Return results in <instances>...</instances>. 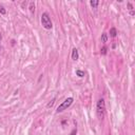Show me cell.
<instances>
[{
  "mask_svg": "<svg viewBox=\"0 0 135 135\" xmlns=\"http://www.w3.org/2000/svg\"><path fill=\"white\" fill-rule=\"evenodd\" d=\"M96 109H97V116L100 119H102L103 116H105V112H106V103H105V99L103 98L98 99Z\"/></svg>",
  "mask_w": 135,
  "mask_h": 135,
  "instance_id": "obj_1",
  "label": "cell"
},
{
  "mask_svg": "<svg viewBox=\"0 0 135 135\" xmlns=\"http://www.w3.org/2000/svg\"><path fill=\"white\" fill-rule=\"evenodd\" d=\"M73 101H74L73 97H69V98L64 99V101H62L58 106V108H57L56 112H57V113H61V112H64V110H67L69 107H71V105L73 103Z\"/></svg>",
  "mask_w": 135,
  "mask_h": 135,
  "instance_id": "obj_2",
  "label": "cell"
},
{
  "mask_svg": "<svg viewBox=\"0 0 135 135\" xmlns=\"http://www.w3.org/2000/svg\"><path fill=\"white\" fill-rule=\"evenodd\" d=\"M41 24L45 30H51L53 28V23H52L51 18L48 13H43L41 15Z\"/></svg>",
  "mask_w": 135,
  "mask_h": 135,
  "instance_id": "obj_3",
  "label": "cell"
},
{
  "mask_svg": "<svg viewBox=\"0 0 135 135\" xmlns=\"http://www.w3.org/2000/svg\"><path fill=\"white\" fill-rule=\"evenodd\" d=\"M78 58H79L78 50L75 48V49H73V51H72V59H73V60H77Z\"/></svg>",
  "mask_w": 135,
  "mask_h": 135,
  "instance_id": "obj_4",
  "label": "cell"
},
{
  "mask_svg": "<svg viewBox=\"0 0 135 135\" xmlns=\"http://www.w3.org/2000/svg\"><path fill=\"white\" fill-rule=\"evenodd\" d=\"M116 35H117L116 28H111V30H110V36L111 37H116Z\"/></svg>",
  "mask_w": 135,
  "mask_h": 135,
  "instance_id": "obj_5",
  "label": "cell"
},
{
  "mask_svg": "<svg viewBox=\"0 0 135 135\" xmlns=\"http://www.w3.org/2000/svg\"><path fill=\"white\" fill-rule=\"evenodd\" d=\"M101 41L103 42V43H106V42L108 41V34L107 33H103L101 35Z\"/></svg>",
  "mask_w": 135,
  "mask_h": 135,
  "instance_id": "obj_6",
  "label": "cell"
},
{
  "mask_svg": "<svg viewBox=\"0 0 135 135\" xmlns=\"http://www.w3.org/2000/svg\"><path fill=\"white\" fill-rule=\"evenodd\" d=\"M90 4H91V5H92V7H93L94 8H96V7H97V5L99 4V1H98V0H95V1H93V0H91V1H90Z\"/></svg>",
  "mask_w": 135,
  "mask_h": 135,
  "instance_id": "obj_7",
  "label": "cell"
},
{
  "mask_svg": "<svg viewBox=\"0 0 135 135\" xmlns=\"http://www.w3.org/2000/svg\"><path fill=\"white\" fill-rule=\"evenodd\" d=\"M30 11L32 14L35 13V3H34V2H31L30 3Z\"/></svg>",
  "mask_w": 135,
  "mask_h": 135,
  "instance_id": "obj_8",
  "label": "cell"
},
{
  "mask_svg": "<svg viewBox=\"0 0 135 135\" xmlns=\"http://www.w3.org/2000/svg\"><path fill=\"white\" fill-rule=\"evenodd\" d=\"M76 75L78 76V77H84L85 75V73L84 71H80V70H77L76 71Z\"/></svg>",
  "mask_w": 135,
  "mask_h": 135,
  "instance_id": "obj_9",
  "label": "cell"
},
{
  "mask_svg": "<svg viewBox=\"0 0 135 135\" xmlns=\"http://www.w3.org/2000/svg\"><path fill=\"white\" fill-rule=\"evenodd\" d=\"M107 51H108L107 47H103V48H101V50H100V54H101V55H106V54H107Z\"/></svg>",
  "mask_w": 135,
  "mask_h": 135,
  "instance_id": "obj_10",
  "label": "cell"
},
{
  "mask_svg": "<svg viewBox=\"0 0 135 135\" xmlns=\"http://www.w3.org/2000/svg\"><path fill=\"white\" fill-rule=\"evenodd\" d=\"M55 99H56V98H53V99H52L51 101H50V102H49L48 105H47V107H48V108H52V107H53L54 102H55Z\"/></svg>",
  "mask_w": 135,
  "mask_h": 135,
  "instance_id": "obj_11",
  "label": "cell"
},
{
  "mask_svg": "<svg viewBox=\"0 0 135 135\" xmlns=\"http://www.w3.org/2000/svg\"><path fill=\"white\" fill-rule=\"evenodd\" d=\"M0 13H1L2 15H5V14H7V11H5V8L2 7V5H0Z\"/></svg>",
  "mask_w": 135,
  "mask_h": 135,
  "instance_id": "obj_12",
  "label": "cell"
},
{
  "mask_svg": "<svg viewBox=\"0 0 135 135\" xmlns=\"http://www.w3.org/2000/svg\"><path fill=\"white\" fill-rule=\"evenodd\" d=\"M76 133H77V129H73V131L71 132L70 135H76Z\"/></svg>",
  "mask_w": 135,
  "mask_h": 135,
  "instance_id": "obj_13",
  "label": "cell"
},
{
  "mask_svg": "<svg viewBox=\"0 0 135 135\" xmlns=\"http://www.w3.org/2000/svg\"><path fill=\"white\" fill-rule=\"evenodd\" d=\"M128 7H129V10H133V7H132V4L130 3V2H129V3H128Z\"/></svg>",
  "mask_w": 135,
  "mask_h": 135,
  "instance_id": "obj_14",
  "label": "cell"
},
{
  "mask_svg": "<svg viewBox=\"0 0 135 135\" xmlns=\"http://www.w3.org/2000/svg\"><path fill=\"white\" fill-rule=\"evenodd\" d=\"M1 40H2V35H1V33H0V42H1Z\"/></svg>",
  "mask_w": 135,
  "mask_h": 135,
  "instance_id": "obj_15",
  "label": "cell"
},
{
  "mask_svg": "<svg viewBox=\"0 0 135 135\" xmlns=\"http://www.w3.org/2000/svg\"><path fill=\"white\" fill-rule=\"evenodd\" d=\"M0 51H1V48H0Z\"/></svg>",
  "mask_w": 135,
  "mask_h": 135,
  "instance_id": "obj_16",
  "label": "cell"
}]
</instances>
